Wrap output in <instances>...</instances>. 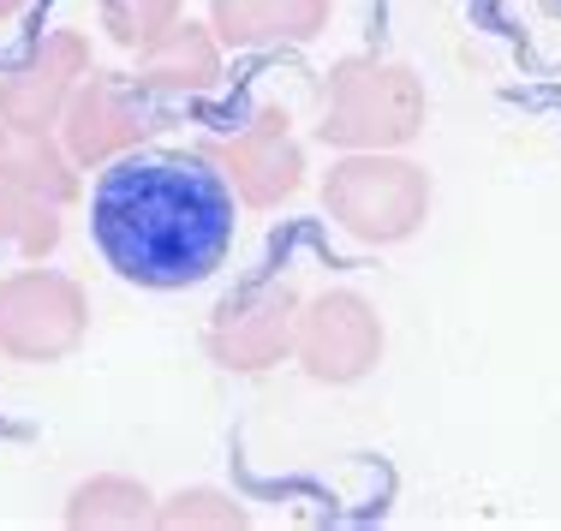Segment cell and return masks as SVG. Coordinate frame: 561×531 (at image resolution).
<instances>
[{"label": "cell", "instance_id": "6da1fadb", "mask_svg": "<svg viewBox=\"0 0 561 531\" xmlns=\"http://www.w3.org/2000/svg\"><path fill=\"white\" fill-rule=\"evenodd\" d=\"M239 197L197 150L119 155L90 192V239L102 263L131 287L180 293L197 287L233 251Z\"/></svg>", "mask_w": 561, "mask_h": 531}, {"label": "cell", "instance_id": "7a4b0ae2", "mask_svg": "<svg viewBox=\"0 0 561 531\" xmlns=\"http://www.w3.org/2000/svg\"><path fill=\"white\" fill-rule=\"evenodd\" d=\"M431 119L424 78L400 60L358 55L341 60L323 78V102H317V138L329 150H407Z\"/></svg>", "mask_w": 561, "mask_h": 531}, {"label": "cell", "instance_id": "3957f363", "mask_svg": "<svg viewBox=\"0 0 561 531\" xmlns=\"http://www.w3.org/2000/svg\"><path fill=\"white\" fill-rule=\"evenodd\" d=\"M323 216L358 245H400L431 221V174L400 150H341L323 174Z\"/></svg>", "mask_w": 561, "mask_h": 531}, {"label": "cell", "instance_id": "277c9868", "mask_svg": "<svg viewBox=\"0 0 561 531\" xmlns=\"http://www.w3.org/2000/svg\"><path fill=\"white\" fill-rule=\"evenodd\" d=\"M90 335V299L72 275L60 269H12L0 275V358L12 365H55L78 353Z\"/></svg>", "mask_w": 561, "mask_h": 531}, {"label": "cell", "instance_id": "5b68a950", "mask_svg": "<svg viewBox=\"0 0 561 531\" xmlns=\"http://www.w3.org/2000/svg\"><path fill=\"white\" fill-rule=\"evenodd\" d=\"M168 119L156 114V96H144L131 84V72H102L90 66L78 78V90L66 96V114H60V143L78 168H108L119 155H138L144 143L162 131Z\"/></svg>", "mask_w": 561, "mask_h": 531}, {"label": "cell", "instance_id": "8992f818", "mask_svg": "<svg viewBox=\"0 0 561 531\" xmlns=\"http://www.w3.org/2000/svg\"><path fill=\"white\" fill-rule=\"evenodd\" d=\"M293 365L311 382L329 389H353L382 365V316L377 304L353 287H323L317 299L299 304V328H293Z\"/></svg>", "mask_w": 561, "mask_h": 531}, {"label": "cell", "instance_id": "52a82bcc", "mask_svg": "<svg viewBox=\"0 0 561 531\" xmlns=\"http://www.w3.org/2000/svg\"><path fill=\"white\" fill-rule=\"evenodd\" d=\"M197 155L227 180V192H233L245 209H275L305 185V143L293 138L287 108L245 114L233 131L197 143Z\"/></svg>", "mask_w": 561, "mask_h": 531}, {"label": "cell", "instance_id": "ba28073f", "mask_svg": "<svg viewBox=\"0 0 561 531\" xmlns=\"http://www.w3.org/2000/svg\"><path fill=\"white\" fill-rule=\"evenodd\" d=\"M305 293L293 281H251L216 304L204 328L209 365L227 377H263V370L293 358V328H299Z\"/></svg>", "mask_w": 561, "mask_h": 531}, {"label": "cell", "instance_id": "9c48e42d", "mask_svg": "<svg viewBox=\"0 0 561 531\" xmlns=\"http://www.w3.org/2000/svg\"><path fill=\"white\" fill-rule=\"evenodd\" d=\"M90 66H96V55H90L84 31H48L43 43H31L0 72V126L55 131L66 114V96L78 90V78Z\"/></svg>", "mask_w": 561, "mask_h": 531}, {"label": "cell", "instance_id": "30bf717a", "mask_svg": "<svg viewBox=\"0 0 561 531\" xmlns=\"http://www.w3.org/2000/svg\"><path fill=\"white\" fill-rule=\"evenodd\" d=\"M221 36L197 19H173L162 36H150L144 48H131V84L156 102H197V96H216L227 66H221Z\"/></svg>", "mask_w": 561, "mask_h": 531}, {"label": "cell", "instance_id": "8fae6325", "mask_svg": "<svg viewBox=\"0 0 561 531\" xmlns=\"http://www.w3.org/2000/svg\"><path fill=\"white\" fill-rule=\"evenodd\" d=\"M221 48H299L329 31V0H209Z\"/></svg>", "mask_w": 561, "mask_h": 531}, {"label": "cell", "instance_id": "7c38bea8", "mask_svg": "<svg viewBox=\"0 0 561 531\" xmlns=\"http://www.w3.org/2000/svg\"><path fill=\"white\" fill-rule=\"evenodd\" d=\"M0 180L12 192L36 197V204H60V209H72L84 197V168L66 155L60 131L0 126Z\"/></svg>", "mask_w": 561, "mask_h": 531}, {"label": "cell", "instance_id": "4fadbf2b", "mask_svg": "<svg viewBox=\"0 0 561 531\" xmlns=\"http://www.w3.org/2000/svg\"><path fill=\"white\" fill-rule=\"evenodd\" d=\"M60 520L72 531H144L156 520V496L144 477H126V472H96L84 484H72Z\"/></svg>", "mask_w": 561, "mask_h": 531}, {"label": "cell", "instance_id": "5bb4252c", "mask_svg": "<svg viewBox=\"0 0 561 531\" xmlns=\"http://www.w3.org/2000/svg\"><path fill=\"white\" fill-rule=\"evenodd\" d=\"M156 531H245L251 513L239 496H227V489H173L168 501H156Z\"/></svg>", "mask_w": 561, "mask_h": 531}, {"label": "cell", "instance_id": "9a60e30c", "mask_svg": "<svg viewBox=\"0 0 561 531\" xmlns=\"http://www.w3.org/2000/svg\"><path fill=\"white\" fill-rule=\"evenodd\" d=\"M96 12H102V31L131 55V48H144L150 36H162L180 19L185 0H96Z\"/></svg>", "mask_w": 561, "mask_h": 531}, {"label": "cell", "instance_id": "2e32d148", "mask_svg": "<svg viewBox=\"0 0 561 531\" xmlns=\"http://www.w3.org/2000/svg\"><path fill=\"white\" fill-rule=\"evenodd\" d=\"M60 239H66V209L60 204H36L31 197V209H24V228H19V257L24 263H48L60 251Z\"/></svg>", "mask_w": 561, "mask_h": 531}, {"label": "cell", "instance_id": "e0dca14e", "mask_svg": "<svg viewBox=\"0 0 561 531\" xmlns=\"http://www.w3.org/2000/svg\"><path fill=\"white\" fill-rule=\"evenodd\" d=\"M24 209H31V197H24V192H12V185L0 180V245H19Z\"/></svg>", "mask_w": 561, "mask_h": 531}, {"label": "cell", "instance_id": "ac0fdd59", "mask_svg": "<svg viewBox=\"0 0 561 531\" xmlns=\"http://www.w3.org/2000/svg\"><path fill=\"white\" fill-rule=\"evenodd\" d=\"M43 7V0H0V31H7V24H19L24 12H36Z\"/></svg>", "mask_w": 561, "mask_h": 531}]
</instances>
